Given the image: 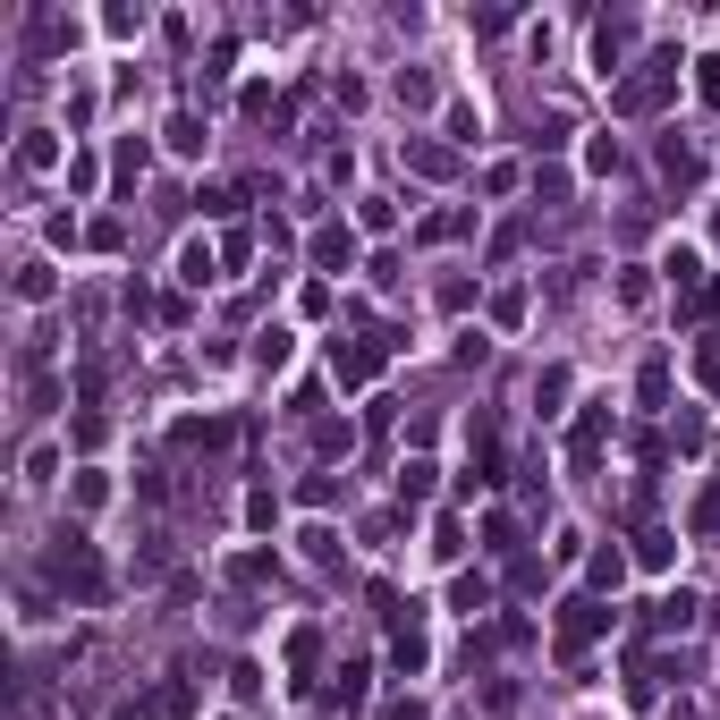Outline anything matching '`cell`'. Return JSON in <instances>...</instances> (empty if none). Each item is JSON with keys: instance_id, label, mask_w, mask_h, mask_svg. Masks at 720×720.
<instances>
[{"instance_id": "ee69618b", "label": "cell", "mask_w": 720, "mask_h": 720, "mask_svg": "<svg viewBox=\"0 0 720 720\" xmlns=\"http://www.w3.org/2000/svg\"><path fill=\"white\" fill-rule=\"evenodd\" d=\"M491 323L518 330V323H525V289H491Z\"/></svg>"}, {"instance_id": "52a82bcc", "label": "cell", "mask_w": 720, "mask_h": 720, "mask_svg": "<svg viewBox=\"0 0 720 720\" xmlns=\"http://www.w3.org/2000/svg\"><path fill=\"white\" fill-rule=\"evenodd\" d=\"M695 619H704L695 593H661V602H644V636H687Z\"/></svg>"}, {"instance_id": "db71d44e", "label": "cell", "mask_w": 720, "mask_h": 720, "mask_svg": "<svg viewBox=\"0 0 720 720\" xmlns=\"http://www.w3.org/2000/svg\"><path fill=\"white\" fill-rule=\"evenodd\" d=\"M661 271H670V280H678V297H687V289H695V280H704V263H695V255H687V246H678V255L661 263Z\"/></svg>"}, {"instance_id": "680465c9", "label": "cell", "mask_w": 720, "mask_h": 720, "mask_svg": "<svg viewBox=\"0 0 720 720\" xmlns=\"http://www.w3.org/2000/svg\"><path fill=\"white\" fill-rule=\"evenodd\" d=\"M330 102H339V111H364L373 94H364V77H330Z\"/></svg>"}, {"instance_id": "9a60e30c", "label": "cell", "mask_w": 720, "mask_h": 720, "mask_svg": "<svg viewBox=\"0 0 720 720\" xmlns=\"http://www.w3.org/2000/svg\"><path fill=\"white\" fill-rule=\"evenodd\" d=\"M432 491H441V466H432V458H407V466H398V509H407V518L425 509Z\"/></svg>"}, {"instance_id": "60d3db41", "label": "cell", "mask_w": 720, "mask_h": 720, "mask_svg": "<svg viewBox=\"0 0 720 720\" xmlns=\"http://www.w3.org/2000/svg\"><path fill=\"white\" fill-rule=\"evenodd\" d=\"M297 543H305V559H314V568H330V559H339V534H330V525H305Z\"/></svg>"}, {"instance_id": "2e32d148", "label": "cell", "mask_w": 720, "mask_h": 720, "mask_svg": "<svg viewBox=\"0 0 720 720\" xmlns=\"http://www.w3.org/2000/svg\"><path fill=\"white\" fill-rule=\"evenodd\" d=\"M212 280H221V246H178V289H212Z\"/></svg>"}, {"instance_id": "7c38bea8", "label": "cell", "mask_w": 720, "mask_h": 720, "mask_svg": "<svg viewBox=\"0 0 720 720\" xmlns=\"http://www.w3.org/2000/svg\"><path fill=\"white\" fill-rule=\"evenodd\" d=\"M661 178H670V187H695V178H704V153H695L678 128L661 136Z\"/></svg>"}, {"instance_id": "9c48e42d", "label": "cell", "mask_w": 720, "mask_h": 720, "mask_svg": "<svg viewBox=\"0 0 720 720\" xmlns=\"http://www.w3.org/2000/svg\"><path fill=\"white\" fill-rule=\"evenodd\" d=\"M314 670H323V627H297L289 636V695H314Z\"/></svg>"}, {"instance_id": "836d02e7", "label": "cell", "mask_w": 720, "mask_h": 720, "mask_svg": "<svg viewBox=\"0 0 720 720\" xmlns=\"http://www.w3.org/2000/svg\"><path fill=\"white\" fill-rule=\"evenodd\" d=\"M289 357H297V339H289V330H255V364H263V373H280Z\"/></svg>"}, {"instance_id": "11a10c76", "label": "cell", "mask_w": 720, "mask_h": 720, "mask_svg": "<svg viewBox=\"0 0 720 720\" xmlns=\"http://www.w3.org/2000/svg\"><path fill=\"white\" fill-rule=\"evenodd\" d=\"M619 305H653V271H619Z\"/></svg>"}, {"instance_id": "ac0fdd59", "label": "cell", "mask_w": 720, "mask_h": 720, "mask_svg": "<svg viewBox=\"0 0 720 720\" xmlns=\"http://www.w3.org/2000/svg\"><path fill=\"white\" fill-rule=\"evenodd\" d=\"M391 102H398V111H432V102H441L432 68H398V77H391Z\"/></svg>"}, {"instance_id": "816d5d0a", "label": "cell", "mask_w": 720, "mask_h": 720, "mask_svg": "<svg viewBox=\"0 0 720 720\" xmlns=\"http://www.w3.org/2000/svg\"><path fill=\"white\" fill-rule=\"evenodd\" d=\"M102 26H111V34H144V9H128V0H111V9H102Z\"/></svg>"}, {"instance_id": "d6986e66", "label": "cell", "mask_w": 720, "mask_h": 720, "mask_svg": "<svg viewBox=\"0 0 720 720\" xmlns=\"http://www.w3.org/2000/svg\"><path fill=\"white\" fill-rule=\"evenodd\" d=\"M619 585H627V551H611V543H602V551L585 559V593H602V602H611Z\"/></svg>"}, {"instance_id": "4316f807", "label": "cell", "mask_w": 720, "mask_h": 720, "mask_svg": "<svg viewBox=\"0 0 720 720\" xmlns=\"http://www.w3.org/2000/svg\"><path fill=\"white\" fill-rule=\"evenodd\" d=\"M678 314H687V323H712V314H720V271H704V280L678 297Z\"/></svg>"}, {"instance_id": "4fadbf2b", "label": "cell", "mask_w": 720, "mask_h": 720, "mask_svg": "<svg viewBox=\"0 0 720 720\" xmlns=\"http://www.w3.org/2000/svg\"><path fill=\"white\" fill-rule=\"evenodd\" d=\"M9 297H18V305H51V297H60V271H51V263H18V271H9Z\"/></svg>"}, {"instance_id": "e575fe53", "label": "cell", "mask_w": 720, "mask_h": 720, "mask_svg": "<svg viewBox=\"0 0 720 720\" xmlns=\"http://www.w3.org/2000/svg\"><path fill=\"white\" fill-rule=\"evenodd\" d=\"M68 441H77V450H85V458H94L102 441H111V416H102V407H85V416H77V425H68Z\"/></svg>"}, {"instance_id": "8fae6325", "label": "cell", "mask_w": 720, "mask_h": 720, "mask_svg": "<svg viewBox=\"0 0 720 720\" xmlns=\"http://www.w3.org/2000/svg\"><path fill=\"white\" fill-rule=\"evenodd\" d=\"M627 51H636V18H602V26H593V68L611 77Z\"/></svg>"}, {"instance_id": "44dd1931", "label": "cell", "mask_w": 720, "mask_h": 720, "mask_svg": "<svg viewBox=\"0 0 720 720\" xmlns=\"http://www.w3.org/2000/svg\"><path fill=\"white\" fill-rule=\"evenodd\" d=\"M425 661H432L425 627H398V636H391V670H398V678H416V670H425Z\"/></svg>"}, {"instance_id": "cb8c5ba5", "label": "cell", "mask_w": 720, "mask_h": 720, "mask_svg": "<svg viewBox=\"0 0 720 720\" xmlns=\"http://www.w3.org/2000/svg\"><path fill=\"white\" fill-rule=\"evenodd\" d=\"M568 391H577V373H568V364H543V382H534V407H543V416H559V407H568Z\"/></svg>"}, {"instance_id": "7dc6e473", "label": "cell", "mask_w": 720, "mask_h": 720, "mask_svg": "<svg viewBox=\"0 0 720 720\" xmlns=\"http://www.w3.org/2000/svg\"><path fill=\"white\" fill-rule=\"evenodd\" d=\"M695 382L720 398V339H704V348H695Z\"/></svg>"}, {"instance_id": "7a4b0ae2", "label": "cell", "mask_w": 720, "mask_h": 720, "mask_svg": "<svg viewBox=\"0 0 720 720\" xmlns=\"http://www.w3.org/2000/svg\"><path fill=\"white\" fill-rule=\"evenodd\" d=\"M670 94H678V51H653L611 85V119H653V111H670Z\"/></svg>"}, {"instance_id": "30bf717a", "label": "cell", "mask_w": 720, "mask_h": 720, "mask_svg": "<svg viewBox=\"0 0 720 720\" xmlns=\"http://www.w3.org/2000/svg\"><path fill=\"white\" fill-rule=\"evenodd\" d=\"M305 255L323 263V271H348V263H357V230H348V221H323V230L305 237Z\"/></svg>"}, {"instance_id": "ffe728a7", "label": "cell", "mask_w": 720, "mask_h": 720, "mask_svg": "<svg viewBox=\"0 0 720 720\" xmlns=\"http://www.w3.org/2000/svg\"><path fill=\"white\" fill-rule=\"evenodd\" d=\"M364 687H373V670H364V661H339V670H330V704H339V712H357Z\"/></svg>"}, {"instance_id": "d6a6232c", "label": "cell", "mask_w": 720, "mask_h": 720, "mask_svg": "<svg viewBox=\"0 0 720 720\" xmlns=\"http://www.w3.org/2000/svg\"><path fill=\"white\" fill-rule=\"evenodd\" d=\"M111 178H119V187H136V178H144V144H136V136H119V144H111Z\"/></svg>"}, {"instance_id": "6da1fadb", "label": "cell", "mask_w": 720, "mask_h": 720, "mask_svg": "<svg viewBox=\"0 0 720 720\" xmlns=\"http://www.w3.org/2000/svg\"><path fill=\"white\" fill-rule=\"evenodd\" d=\"M43 568H51V585H60L77 611L111 602V568H102V551H94V534H85V525H51V551H43Z\"/></svg>"}, {"instance_id": "f546056e", "label": "cell", "mask_w": 720, "mask_h": 720, "mask_svg": "<svg viewBox=\"0 0 720 720\" xmlns=\"http://www.w3.org/2000/svg\"><path fill=\"white\" fill-rule=\"evenodd\" d=\"M357 230L391 237V230H398V204H391V196H357Z\"/></svg>"}, {"instance_id": "74e56055", "label": "cell", "mask_w": 720, "mask_h": 720, "mask_svg": "<svg viewBox=\"0 0 720 720\" xmlns=\"http://www.w3.org/2000/svg\"><path fill=\"white\" fill-rule=\"evenodd\" d=\"M68 500H77V509H102V500H111V475H102V466H77Z\"/></svg>"}, {"instance_id": "be15d7a7", "label": "cell", "mask_w": 720, "mask_h": 720, "mask_svg": "<svg viewBox=\"0 0 720 720\" xmlns=\"http://www.w3.org/2000/svg\"><path fill=\"white\" fill-rule=\"evenodd\" d=\"M534 585H543V568H534V559L518 551V559H509V593H534Z\"/></svg>"}, {"instance_id": "e7e4bbea", "label": "cell", "mask_w": 720, "mask_h": 720, "mask_svg": "<svg viewBox=\"0 0 720 720\" xmlns=\"http://www.w3.org/2000/svg\"><path fill=\"white\" fill-rule=\"evenodd\" d=\"M391 720H425V704H416V695H407V704H391Z\"/></svg>"}, {"instance_id": "1f68e13d", "label": "cell", "mask_w": 720, "mask_h": 720, "mask_svg": "<svg viewBox=\"0 0 720 720\" xmlns=\"http://www.w3.org/2000/svg\"><path fill=\"white\" fill-rule=\"evenodd\" d=\"M68 43H77V18H60V9L34 18V51H68Z\"/></svg>"}, {"instance_id": "8992f818", "label": "cell", "mask_w": 720, "mask_h": 720, "mask_svg": "<svg viewBox=\"0 0 720 720\" xmlns=\"http://www.w3.org/2000/svg\"><path fill=\"white\" fill-rule=\"evenodd\" d=\"M398 162L416 170V178H458V144H441V136H398Z\"/></svg>"}, {"instance_id": "91938a15", "label": "cell", "mask_w": 720, "mask_h": 720, "mask_svg": "<svg viewBox=\"0 0 720 720\" xmlns=\"http://www.w3.org/2000/svg\"><path fill=\"white\" fill-rule=\"evenodd\" d=\"M230 695H237V704H255V695H263V670H255V661H237V670H230Z\"/></svg>"}, {"instance_id": "484cf974", "label": "cell", "mask_w": 720, "mask_h": 720, "mask_svg": "<svg viewBox=\"0 0 720 720\" xmlns=\"http://www.w3.org/2000/svg\"><path fill=\"white\" fill-rule=\"evenodd\" d=\"M636 407H670V357H644V373H636Z\"/></svg>"}, {"instance_id": "8d00e7d4", "label": "cell", "mask_w": 720, "mask_h": 720, "mask_svg": "<svg viewBox=\"0 0 720 720\" xmlns=\"http://www.w3.org/2000/svg\"><path fill=\"white\" fill-rule=\"evenodd\" d=\"M314 450H323V458H348V450H357V425L323 416V425H314Z\"/></svg>"}, {"instance_id": "9f6ffc18", "label": "cell", "mask_w": 720, "mask_h": 720, "mask_svg": "<svg viewBox=\"0 0 720 720\" xmlns=\"http://www.w3.org/2000/svg\"><path fill=\"white\" fill-rule=\"evenodd\" d=\"M51 475H60V450H51V441H43V450H26V484H51Z\"/></svg>"}, {"instance_id": "ba28073f", "label": "cell", "mask_w": 720, "mask_h": 720, "mask_svg": "<svg viewBox=\"0 0 720 720\" xmlns=\"http://www.w3.org/2000/svg\"><path fill=\"white\" fill-rule=\"evenodd\" d=\"M9 162L26 170V178H43V170H60V128H18V144H9Z\"/></svg>"}, {"instance_id": "f35d334b", "label": "cell", "mask_w": 720, "mask_h": 720, "mask_svg": "<svg viewBox=\"0 0 720 720\" xmlns=\"http://www.w3.org/2000/svg\"><path fill=\"white\" fill-rule=\"evenodd\" d=\"M484 551L518 559V518H509V509H491V518H484Z\"/></svg>"}, {"instance_id": "f1b7e54d", "label": "cell", "mask_w": 720, "mask_h": 720, "mask_svg": "<svg viewBox=\"0 0 720 720\" xmlns=\"http://www.w3.org/2000/svg\"><path fill=\"white\" fill-rule=\"evenodd\" d=\"M271 577H280V559H271V551H237L230 559V585H271Z\"/></svg>"}, {"instance_id": "03108f58", "label": "cell", "mask_w": 720, "mask_h": 720, "mask_svg": "<svg viewBox=\"0 0 720 720\" xmlns=\"http://www.w3.org/2000/svg\"><path fill=\"white\" fill-rule=\"evenodd\" d=\"M712 230H720V212H712Z\"/></svg>"}, {"instance_id": "f6af8a7d", "label": "cell", "mask_w": 720, "mask_h": 720, "mask_svg": "<svg viewBox=\"0 0 720 720\" xmlns=\"http://www.w3.org/2000/svg\"><path fill=\"white\" fill-rule=\"evenodd\" d=\"M432 551L458 559V551H466V525H458V518H432Z\"/></svg>"}, {"instance_id": "277c9868", "label": "cell", "mask_w": 720, "mask_h": 720, "mask_svg": "<svg viewBox=\"0 0 720 720\" xmlns=\"http://www.w3.org/2000/svg\"><path fill=\"white\" fill-rule=\"evenodd\" d=\"M391 348H398V330H357V339H330V382H339V391H364V382L391 364Z\"/></svg>"}, {"instance_id": "c3c4849f", "label": "cell", "mask_w": 720, "mask_h": 720, "mask_svg": "<svg viewBox=\"0 0 720 720\" xmlns=\"http://www.w3.org/2000/svg\"><path fill=\"white\" fill-rule=\"evenodd\" d=\"M246 255H255V230H237V221H230V237H221V271H237Z\"/></svg>"}, {"instance_id": "6125c7cd", "label": "cell", "mask_w": 720, "mask_h": 720, "mask_svg": "<svg viewBox=\"0 0 720 720\" xmlns=\"http://www.w3.org/2000/svg\"><path fill=\"white\" fill-rule=\"evenodd\" d=\"M297 314H314V323L330 314V289H323V280H305V289H297Z\"/></svg>"}, {"instance_id": "e0dca14e", "label": "cell", "mask_w": 720, "mask_h": 720, "mask_svg": "<svg viewBox=\"0 0 720 720\" xmlns=\"http://www.w3.org/2000/svg\"><path fill=\"white\" fill-rule=\"evenodd\" d=\"M162 144H170V153H187V162H196L204 144H212V128H204V111H170V128H162Z\"/></svg>"}, {"instance_id": "bcb514c9", "label": "cell", "mask_w": 720, "mask_h": 720, "mask_svg": "<svg viewBox=\"0 0 720 720\" xmlns=\"http://www.w3.org/2000/svg\"><path fill=\"white\" fill-rule=\"evenodd\" d=\"M559 196H568V170L543 162V170H534V204H559Z\"/></svg>"}, {"instance_id": "d590c367", "label": "cell", "mask_w": 720, "mask_h": 720, "mask_svg": "<svg viewBox=\"0 0 720 720\" xmlns=\"http://www.w3.org/2000/svg\"><path fill=\"white\" fill-rule=\"evenodd\" d=\"M670 441H678V458H695L712 432H704V416H695V407H678V416H670Z\"/></svg>"}, {"instance_id": "f5cc1de1", "label": "cell", "mask_w": 720, "mask_h": 720, "mask_svg": "<svg viewBox=\"0 0 720 720\" xmlns=\"http://www.w3.org/2000/svg\"><path fill=\"white\" fill-rule=\"evenodd\" d=\"M85 246H102V255H119V246H128V221H94V230H85Z\"/></svg>"}, {"instance_id": "3957f363", "label": "cell", "mask_w": 720, "mask_h": 720, "mask_svg": "<svg viewBox=\"0 0 720 720\" xmlns=\"http://www.w3.org/2000/svg\"><path fill=\"white\" fill-rule=\"evenodd\" d=\"M602 636H611V602H602V593H568L551 611V653L559 661H585Z\"/></svg>"}, {"instance_id": "f907efd6", "label": "cell", "mask_w": 720, "mask_h": 720, "mask_svg": "<svg viewBox=\"0 0 720 720\" xmlns=\"http://www.w3.org/2000/svg\"><path fill=\"white\" fill-rule=\"evenodd\" d=\"M585 162H593V170H602V178H611V170H619V162H627V153H619V136H593V144H585Z\"/></svg>"}, {"instance_id": "7bdbcfd3", "label": "cell", "mask_w": 720, "mask_h": 720, "mask_svg": "<svg viewBox=\"0 0 720 720\" xmlns=\"http://www.w3.org/2000/svg\"><path fill=\"white\" fill-rule=\"evenodd\" d=\"M525 187V162H491L484 170V196H518Z\"/></svg>"}, {"instance_id": "6f0895ef", "label": "cell", "mask_w": 720, "mask_h": 720, "mask_svg": "<svg viewBox=\"0 0 720 720\" xmlns=\"http://www.w3.org/2000/svg\"><path fill=\"white\" fill-rule=\"evenodd\" d=\"M271 518H280V500H271V491H246V525H255V534H271Z\"/></svg>"}, {"instance_id": "83f0119b", "label": "cell", "mask_w": 720, "mask_h": 720, "mask_svg": "<svg viewBox=\"0 0 720 720\" xmlns=\"http://www.w3.org/2000/svg\"><path fill=\"white\" fill-rule=\"evenodd\" d=\"M178 450H230V425H221V416H187V425H178Z\"/></svg>"}, {"instance_id": "5bb4252c", "label": "cell", "mask_w": 720, "mask_h": 720, "mask_svg": "<svg viewBox=\"0 0 720 720\" xmlns=\"http://www.w3.org/2000/svg\"><path fill=\"white\" fill-rule=\"evenodd\" d=\"M627 559L661 577V568H678V534H670V525H636V551H627Z\"/></svg>"}, {"instance_id": "94428289", "label": "cell", "mask_w": 720, "mask_h": 720, "mask_svg": "<svg viewBox=\"0 0 720 720\" xmlns=\"http://www.w3.org/2000/svg\"><path fill=\"white\" fill-rule=\"evenodd\" d=\"M695 534H720V484H704V500H695Z\"/></svg>"}, {"instance_id": "681fc988", "label": "cell", "mask_w": 720, "mask_h": 720, "mask_svg": "<svg viewBox=\"0 0 720 720\" xmlns=\"http://www.w3.org/2000/svg\"><path fill=\"white\" fill-rule=\"evenodd\" d=\"M695 94L720 111V51H704V60H695Z\"/></svg>"}, {"instance_id": "603a6c76", "label": "cell", "mask_w": 720, "mask_h": 720, "mask_svg": "<svg viewBox=\"0 0 720 720\" xmlns=\"http://www.w3.org/2000/svg\"><path fill=\"white\" fill-rule=\"evenodd\" d=\"M450 611H466V619H475V611H491V577H484V568H458V585H450Z\"/></svg>"}, {"instance_id": "b9f144b4", "label": "cell", "mask_w": 720, "mask_h": 720, "mask_svg": "<svg viewBox=\"0 0 720 720\" xmlns=\"http://www.w3.org/2000/svg\"><path fill=\"white\" fill-rule=\"evenodd\" d=\"M237 196H246V187H196L204 221H230V212H237Z\"/></svg>"}, {"instance_id": "4dcf8cb0", "label": "cell", "mask_w": 720, "mask_h": 720, "mask_svg": "<svg viewBox=\"0 0 720 720\" xmlns=\"http://www.w3.org/2000/svg\"><path fill=\"white\" fill-rule=\"evenodd\" d=\"M230 68H237V43H212V51H204V94H221V85H230Z\"/></svg>"}, {"instance_id": "d4e9b609", "label": "cell", "mask_w": 720, "mask_h": 720, "mask_svg": "<svg viewBox=\"0 0 720 720\" xmlns=\"http://www.w3.org/2000/svg\"><path fill=\"white\" fill-rule=\"evenodd\" d=\"M339 491H348V475H330V466H323V475H305V484H297V509H314V518H323Z\"/></svg>"}, {"instance_id": "ab89813d", "label": "cell", "mask_w": 720, "mask_h": 720, "mask_svg": "<svg viewBox=\"0 0 720 720\" xmlns=\"http://www.w3.org/2000/svg\"><path fill=\"white\" fill-rule=\"evenodd\" d=\"M102 187V162L94 153H68V196H94Z\"/></svg>"}, {"instance_id": "5b68a950", "label": "cell", "mask_w": 720, "mask_h": 720, "mask_svg": "<svg viewBox=\"0 0 720 720\" xmlns=\"http://www.w3.org/2000/svg\"><path fill=\"white\" fill-rule=\"evenodd\" d=\"M602 441H611V398H585L577 425H568V466L593 475V466H602Z\"/></svg>"}, {"instance_id": "7402d4cb", "label": "cell", "mask_w": 720, "mask_h": 720, "mask_svg": "<svg viewBox=\"0 0 720 720\" xmlns=\"http://www.w3.org/2000/svg\"><path fill=\"white\" fill-rule=\"evenodd\" d=\"M450 237H466V212H458V204H441V212L416 221V246H450Z\"/></svg>"}]
</instances>
